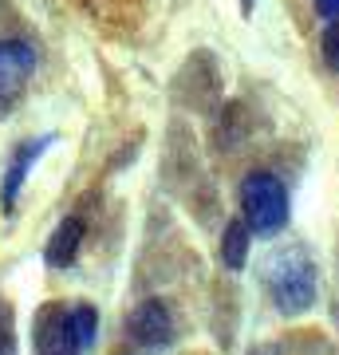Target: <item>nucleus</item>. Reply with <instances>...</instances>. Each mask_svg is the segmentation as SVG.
Here are the masks:
<instances>
[{
  "mask_svg": "<svg viewBox=\"0 0 339 355\" xmlns=\"http://www.w3.org/2000/svg\"><path fill=\"white\" fill-rule=\"evenodd\" d=\"M324 64L331 67V71H339V20H331L327 24V32H324Z\"/></svg>",
  "mask_w": 339,
  "mask_h": 355,
  "instance_id": "obj_10",
  "label": "nucleus"
},
{
  "mask_svg": "<svg viewBox=\"0 0 339 355\" xmlns=\"http://www.w3.org/2000/svg\"><path fill=\"white\" fill-rule=\"evenodd\" d=\"M79 352H83V343L71 328V308L48 304L36 324V355H79Z\"/></svg>",
  "mask_w": 339,
  "mask_h": 355,
  "instance_id": "obj_4",
  "label": "nucleus"
},
{
  "mask_svg": "<svg viewBox=\"0 0 339 355\" xmlns=\"http://www.w3.org/2000/svg\"><path fill=\"white\" fill-rule=\"evenodd\" d=\"M249 241H252V229L245 217H233L225 225V233H221V265L225 268H245V261H249Z\"/></svg>",
  "mask_w": 339,
  "mask_h": 355,
  "instance_id": "obj_8",
  "label": "nucleus"
},
{
  "mask_svg": "<svg viewBox=\"0 0 339 355\" xmlns=\"http://www.w3.org/2000/svg\"><path fill=\"white\" fill-rule=\"evenodd\" d=\"M79 245H83V221H79V217H67V221H60V229L51 233L44 257H48L51 268H67L79 257Z\"/></svg>",
  "mask_w": 339,
  "mask_h": 355,
  "instance_id": "obj_7",
  "label": "nucleus"
},
{
  "mask_svg": "<svg viewBox=\"0 0 339 355\" xmlns=\"http://www.w3.org/2000/svg\"><path fill=\"white\" fill-rule=\"evenodd\" d=\"M71 328H76L79 343L91 347V343H95V328H99V312H95L91 304H76L71 308Z\"/></svg>",
  "mask_w": 339,
  "mask_h": 355,
  "instance_id": "obj_9",
  "label": "nucleus"
},
{
  "mask_svg": "<svg viewBox=\"0 0 339 355\" xmlns=\"http://www.w3.org/2000/svg\"><path fill=\"white\" fill-rule=\"evenodd\" d=\"M51 146V135H44V139H32V142H20L12 154V162H8V170H4V182H0V205H4V214H12L16 209V198H20V186H24L28 170L36 166V158Z\"/></svg>",
  "mask_w": 339,
  "mask_h": 355,
  "instance_id": "obj_6",
  "label": "nucleus"
},
{
  "mask_svg": "<svg viewBox=\"0 0 339 355\" xmlns=\"http://www.w3.org/2000/svg\"><path fill=\"white\" fill-rule=\"evenodd\" d=\"M126 340L139 347V355H154L162 352L166 343L174 340V316L162 300H142L130 320H126Z\"/></svg>",
  "mask_w": 339,
  "mask_h": 355,
  "instance_id": "obj_3",
  "label": "nucleus"
},
{
  "mask_svg": "<svg viewBox=\"0 0 339 355\" xmlns=\"http://www.w3.org/2000/svg\"><path fill=\"white\" fill-rule=\"evenodd\" d=\"M36 71V51L24 40H0V103H12Z\"/></svg>",
  "mask_w": 339,
  "mask_h": 355,
  "instance_id": "obj_5",
  "label": "nucleus"
},
{
  "mask_svg": "<svg viewBox=\"0 0 339 355\" xmlns=\"http://www.w3.org/2000/svg\"><path fill=\"white\" fill-rule=\"evenodd\" d=\"M241 217L261 237L280 233L284 221H288V190H284V182L277 174H268V170L245 174V182H241Z\"/></svg>",
  "mask_w": 339,
  "mask_h": 355,
  "instance_id": "obj_2",
  "label": "nucleus"
},
{
  "mask_svg": "<svg viewBox=\"0 0 339 355\" xmlns=\"http://www.w3.org/2000/svg\"><path fill=\"white\" fill-rule=\"evenodd\" d=\"M312 4L324 20H339V0H312Z\"/></svg>",
  "mask_w": 339,
  "mask_h": 355,
  "instance_id": "obj_11",
  "label": "nucleus"
},
{
  "mask_svg": "<svg viewBox=\"0 0 339 355\" xmlns=\"http://www.w3.org/2000/svg\"><path fill=\"white\" fill-rule=\"evenodd\" d=\"M241 4H245V16H249L252 12V0H241Z\"/></svg>",
  "mask_w": 339,
  "mask_h": 355,
  "instance_id": "obj_12",
  "label": "nucleus"
},
{
  "mask_svg": "<svg viewBox=\"0 0 339 355\" xmlns=\"http://www.w3.org/2000/svg\"><path fill=\"white\" fill-rule=\"evenodd\" d=\"M264 284H268V296H272L277 312H284V316H300L315 304V265L300 249L272 257V265L264 272Z\"/></svg>",
  "mask_w": 339,
  "mask_h": 355,
  "instance_id": "obj_1",
  "label": "nucleus"
}]
</instances>
